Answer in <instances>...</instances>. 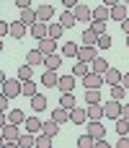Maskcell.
Masks as SVG:
<instances>
[{
	"label": "cell",
	"instance_id": "cell-1",
	"mask_svg": "<svg viewBox=\"0 0 129 148\" xmlns=\"http://www.w3.org/2000/svg\"><path fill=\"white\" fill-rule=\"evenodd\" d=\"M3 94H5L8 99L21 96V78H18V75H16V78H5V83H3Z\"/></svg>",
	"mask_w": 129,
	"mask_h": 148
},
{
	"label": "cell",
	"instance_id": "cell-2",
	"mask_svg": "<svg viewBox=\"0 0 129 148\" xmlns=\"http://www.w3.org/2000/svg\"><path fill=\"white\" fill-rule=\"evenodd\" d=\"M103 117L119 120V117H122V101H119V99H109V101L103 104Z\"/></svg>",
	"mask_w": 129,
	"mask_h": 148
},
{
	"label": "cell",
	"instance_id": "cell-3",
	"mask_svg": "<svg viewBox=\"0 0 129 148\" xmlns=\"http://www.w3.org/2000/svg\"><path fill=\"white\" fill-rule=\"evenodd\" d=\"M72 13H75L78 23H88V21H93V8H88L85 3H78V5L72 8Z\"/></svg>",
	"mask_w": 129,
	"mask_h": 148
},
{
	"label": "cell",
	"instance_id": "cell-4",
	"mask_svg": "<svg viewBox=\"0 0 129 148\" xmlns=\"http://www.w3.org/2000/svg\"><path fill=\"white\" fill-rule=\"evenodd\" d=\"M98 57V47L96 44H83L80 49H78V57L75 60H83V62H93Z\"/></svg>",
	"mask_w": 129,
	"mask_h": 148
},
{
	"label": "cell",
	"instance_id": "cell-5",
	"mask_svg": "<svg viewBox=\"0 0 129 148\" xmlns=\"http://www.w3.org/2000/svg\"><path fill=\"white\" fill-rule=\"evenodd\" d=\"M83 86H85V88H101V86H106V81H103V75H101V73L88 70V73L83 75Z\"/></svg>",
	"mask_w": 129,
	"mask_h": 148
},
{
	"label": "cell",
	"instance_id": "cell-6",
	"mask_svg": "<svg viewBox=\"0 0 129 148\" xmlns=\"http://www.w3.org/2000/svg\"><path fill=\"white\" fill-rule=\"evenodd\" d=\"M0 133H3V138H5V143H18V138H21V130H18V125H13V122H5V125L0 127Z\"/></svg>",
	"mask_w": 129,
	"mask_h": 148
},
{
	"label": "cell",
	"instance_id": "cell-7",
	"mask_svg": "<svg viewBox=\"0 0 129 148\" xmlns=\"http://www.w3.org/2000/svg\"><path fill=\"white\" fill-rule=\"evenodd\" d=\"M36 49H39L44 57H47V55H54V52H57V39H52V36H44V39L36 44Z\"/></svg>",
	"mask_w": 129,
	"mask_h": 148
},
{
	"label": "cell",
	"instance_id": "cell-8",
	"mask_svg": "<svg viewBox=\"0 0 129 148\" xmlns=\"http://www.w3.org/2000/svg\"><path fill=\"white\" fill-rule=\"evenodd\" d=\"M70 122H72V125H85V122H88L85 107H78V104H75V107L70 109Z\"/></svg>",
	"mask_w": 129,
	"mask_h": 148
},
{
	"label": "cell",
	"instance_id": "cell-9",
	"mask_svg": "<svg viewBox=\"0 0 129 148\" xmlns=\"http://www.w3.org/2000/svg\"><path fill=\"white\" fill-rule=\"evenodd\" d=\"M31 36H34L36 42H41L44 36H49V23H44V21H36V23L31 26Z\"/></svg>",
	"mask_w": 129,
	"mask_h": 148
},
{
	"label": "cell",
	"instance_id": "cell-10",
	"mask_svg": "<svg viewBox=\"0 0 129 148\" xmlns=\"http://www.w3.org/2000/svg\"><path fill=\"white\" fill-rule=\"evenodd\" d=\"M88 133L98 140V138H106V127H103V122L101 120H88Z\"/></svg>",
	"mask_w": 129,
	"mask_h": 148
},
{
	"label": "cell",
	"instance_id": "cell-11",
	"mask_svg": "<svg viewBox=\"0 0 129 148\" xmlns=\"http://www.w3.org/2000/svg\"><path fill=\"white\" fill-rule=\"evenodd\" d=\"M18 21H23L26 26H34V23L39 21V18H36V8H31V5H28V8H21V16H18Z\"/></svg>",
	"mask_w": 129,
	"mask_h": 148
},
{
	"label": "cell",
	"instance_id": "cell-12",
	"mask_svg": "<svg viewBox=\"0 0 129 148\" xmlns=\"http://www.w3.org/2000/svg\"><path fill=\"white\" fill-rule=\"evenodd\" d=\"M8 36H13V39H23V36H26V23H23V21H10Z\"/></svg>",
	"mask_w": 129,
	"mask_h": 148
},
{
	"label": "cell",
	"instance_id": "cell-13",
	"mask_svg": "<svg viewBox=\"0 0 129 148\" xmlns=\"http://www.w3.org/2000/svg\"><path fill=\"white\" fill-rule=\"evenodd\" d=\"M52 16H54V8H52L49 3H44V5H39V8H36V18H39V21L49 23V21H52Z\"/></svg>",
	"mask_w": 129,
	"mask_h": 148
},
{
	"label": "cell",
	"instance_id": "cell-14",
	"mask_svg": "<svg viewBox=\"0 0 129 148\" xmlns=\"http://www.w3.org/2000/svg\"><path fill=\"white\" fill-rule=\"evenodd\" d=\"M57 88L65 94V91H75V75L70 73V75H59V81H57Z\"/></svg>",
	"mask_w": 129,
	"mask_h": 148
},
{
	"label": "cell",
	"instance_id": "cell-15",
	"mask_svg": "<svg viewBox=\"0 0 129 148\" xmlns=\"http://www.w3.org/2000/svg\"><path fill=\"white\" fill-rule=\"evenodd\" d=\"M85 112H88V120H103V104L101 101L85 104Z\"/></svg>",
	"mask_w": 129,
	"mask_h": 148
},
{
	"label": "cell",
	"instance_id": "cell-16",
	"mask_svg": "<svg viewBox=\"0 0 129 148\" xmlns=\"http://www.w3.org/2000/svg\"><path fill=\"white\" fill-rule=\"evenodd\" d=\"M23 127H26V133L39 135V133H41V120H39V117H26V120H23Z\"/></svg>",
	"mask_w": 129,
	"mask_h": 148
},
{
	"label": "cell",
	"instance_id": "cell-17",
	"mask_svg": "<svg viewBox=\"0 0 129 148\" xmlns=\"http://www.w3.org/2000/svg\"><path fill=\"white\" fill-rule=\"evenodd\" d=\"M59 65H62V55L54 52V55H47L44 57V68L47 70H59Z\"/></svg>",
	"mask_w": 129,
	"mask_h": 148
},
{
	"label": "cell",
	"instance_id": "cell-18",
	"mask_svg": "<svg viewBox=\"0 0 129 148\" xmlns=\"http://www.w3.org/2000/svg\"><path fill=\"white\" fill-rule=\"evenodd\" d=\"M103 81H106V86H116V83H122V73L116 68H109L103 73Z\"/></svg>",
	"mask_w": 129,
	"mask_h": 148
},
{
	"label": "cell",
	"instance_id": "cell-19",
	"mask_svg": "<svg viewBox=\"0 0 129 148\" xmlns=\"http://www.w3.org/2000/svg\"><path fill=\"white\" fill-rule=\"evenodd\" d=\"M52 120L59 122V125H65V122L70 120V109H65V107H54V109H52Z\"/></svg>",
	"mask_w": 129,
	"mask_h": 148
},
{
	"label": "cell",
	"instance_id": "cell-20",
	"mask_svg": "<svg viewBox=\"0 0 129 148\" xmlns=\"http://www.w3.org/2000/svg\"><path fill=\"white\" fill-rule=\"evenodd\" d=\"M93 18H96V21H109V18H111V8L101 3L98 8H93Z\"/></svg>",
	"mask_w": 129,
	"mask_h": 148
},
{
	"label": "cell",
	"instance_id": "cell-21",
	"mask_svg": "<svg viewBox=\"0 0 129 148\" xmlns=\"http://www.w3.org/2000/svg\"><path fill=\"white\" fill-rule=\"evenodd\" d=\"M26 62L34 68V65H44V55L39 52V49H28L26 52Z\"/></svg>",
	"mask_w": 129,
	"mask_h": 148
},
{
	"label": "cell",
	"instance_id": "cell-22",
	"mask_svg": "<svg viewBox=\"0 0 129 148\" xmlns=\"http://www.w3.org/2000/svg\"><path fill=\"white\" fill-rule=\"evenodd\" d=\"M57 81H59V75H57V70H47L44 68V75H41V86H57Z\"/></svg>",
	"mask_w": 129,
	"mask_h": 148
},
{
	"label": "cell",
	"instance_id": "cell-23",
	"mask_svg": "<svg viewBox=\"0 0 129 148\" xmlns=\"http://www.w3.org/2000/svg\"><path fill=\"white\" fill-rule=\"evenodd\" d=\"M127 16H129V13H127V5H124V3H119V5L111 8V21H119V23H122Z\"/></svg>",
	"mask_w": 129,
	"mask_h": 148
},
{
	"label": "cell",
	"instance_id": "cell-24",
	"mask_svg": "<svg viewBox=\"0 0 129 148\" xmlns=\"http://www.w3.org/2000/svg\"><path fill=\"white\" fill-rule=\"evenodd\" d=\"M59 23H62L65 29H72V26L78 23V18H75V13H72V10H67V8H65V13L59 16Z\"/></svg>",
	"mask_w": 129,
	"mask_h": 148
},
{
	"label": "cell",
	"instance_id": "cell-25",
	"mask_svg": "<svg viewBox=\"0 0 129 148\" xmlns=\"http://www.w3.org/2000/svg\"><path fill=\"white\" fill-rule=\"evenodd\" d=\"M34 94H39V91H36V83H34L31 78H28V81H21V96H28V99H31Z\"/></svg>",
	"mask_w": 129,
	"mask_h": 148
},
{
	"label": "cell",
	"instance_id": "cell-26",
	"mask_svg": "<svg viewBox=\"0 0 129 148\" xmlns=\"http://www.w3.org/2000/svg\"><path fill=\"white\" fill-rule=\"evenodd\" d=\"M31 109H34V112H44V109H47V96L34 94V96H31Z\"/></svg>",
	"mask_w": 129,
	"mask_h": 148
},
{
	"label": "cell",
	"instance_id": "cell-27",
	"mask_svg": "<svg viewBox=\"0 0 129 148\" xmlns=\"http://www.w3.org/2000/svg\"><path fill=\"white\" fill-rule=\"evenodd\" d=\"M41 133H47V135H52V138H54V135L59 133V122H54V120L49 117L47 122H41Z\"/></svg>",
	"mask_w": 129,
	"mask_h": 148
},
{
	"label": "cell",
	"instance_id": "cell-28",
	"mask_svg": "<svg viewBox=\"0 0 129 148\" xmlns=\"http://www.w3.org/2000/svg\"><path fill=\"white\" fill-rule=\"evenodd\" d=\"M18 146H21V148H34V146H36V135H34V133H21Z\"/></svg>",
	"mask_w": 129,
	"mask_h": 148
},
{
	"label": "cell",
	"instance_id": "cell-29",
	"mask_svg": "<svg viewBox=\"0 0 129 148\" xmlns=\"http://www.w3.org/2000/svg\"><path fill=\"white\" fill-rule=\"evenodd\" d=\"M91 70H93V73H101V75H103V73L109 70V60H103V57H96V60L91 62Z\"/></svg>",
	"mask_w": 129,
	"mask_h": 148
},
{
	"label": "cell",
	"instance_id": "cell-30",
	"mask_svg": "<svg viewBox=\"0 0 129 148\" xmlns=\"http://www.w3.org/2000/svg\"><path fill=\"white\" fill-rule=\"evenodd\" d=\"M88 70H91V62H83V60H78V62L72 65V75H75V78H83Z\"/></svg>",
	"mask_w": 129,
	"mask_h": 148
},
{
	"label": "cell",
	"instance_id": "cell-31",
	"mask_svg": "<svg viewBox=\"0 0 129 148\" xmlns=\"http://www.w3.org/2000/svg\"><path fill=\"white\" fill-rule=\"evenodd\" d=\"M59 107L72 109V107H75V94H72V91H65V94L59 96Z\"/></svg>",
	"mask_w": 129,
	"mask_h": 148
},
{
	"label": "cell",
	"instance_id": "cell-32",
	"mask_svg": "<svg viewBox=\"0 0 129 148\" xmlns=\"http://www.w3.org/2000/svg\"><path fill=\"white\" fill-rule=\"evenodd\" d=\"M23 120H26L23 109H10V112H8V122H13V125H23Z\"/></svg>",
	"mask_w": 129,
	"mask_h": 148
},
{
	"label": "cell",
	"instance_id": "cell-33",
	"mask_svg": "<svg viewBox=\"0 0 129 148\" xmlns=\"http://www.w3.org/2000/svg\"><path fill=\"white\" fill-rule=\"evenodd\" d=\"M78 44L75 42H67V44H62V57H78Z\"/></svg>",
	"mask_w": 129,
	"mask_h": 148
},
{
	"label": "cell",
	"instance_id": "cell-34",
	"mask_svg": "<svg viewBox=\"0 0 129 148\" xmlns=\"http://www.w3.org/2000/svg\"><path fill=\"white\" fill-rule=\"evenodd\" d=\"M101 101V88H85V104Z\"/></svg>",
	"mask_w": 129,
	"mask_h": 148
},
{
	"label": "cell",
	"instance_id": "cell-35",
	"mask_svg": "<svg viewBox=\"0 0 129 148\" xmlns=\"http://www.w3.org/2000/svg\"><path fill=\"white\" fill-rule=\"evenodd\" d=\"M93 146H96V138L91 133H85V135L78 138V148H93Z\"/></svg>",
	"mask_w": 129,
	"mask_h": 148
},
{
	"label": "cell",
	"instance_id": "cell-36",
	"mask_svg": "<svg viewBox=\"0 0 129 148\" xmlns=\"http://www.w3.org/2000/svg\"><path fill=\"white\" fill-rule=\"evenodd\" d=\"M83 44H98V34H96L91 26L83 31Z\"/></svg>",
	"mask_w": 129,
	"mask_h": 148
},
{
	"label": "cell",
	"instance_id": "cell-37",
	"mask_svg": "<svg viewBox=\"0 0 129 148\" xmlns=\"http://www.w3.org/2000/svg\"><path fill=\"white\" fill-rule=\"evenodd\" d=\"M111 44H114V39H111V34H109V31H106V34H98V44H96L98 49H109Z\"/></svg>",
	"mask_w": 129,
	"mask_h": 148
},
{
	"label": "cell",
	"instance_id": "cell-38",
	"mask_svg": "<svg viewBox=\"0 0 129 148\" xmlns=\"http://www.w3.org/2000/svg\"><path fill=\"white\" fill-rule=\"evenodd\" d=\"M36 148H52V135L39 133V135H36Z\"/></svg>",
	"mask_w": 129,
	"mask_h": 148
},
{
	"label": "cell",
	"instance_id": "cell-39",
	"mask_svg": "<svg viewBox=\"0 0 129 148\" xmlns=\"http://www.w3.org/2000/svg\"><path fill=\"white\" fill-rule=\"evenodd\" d=\"M106 23H109V21H96V18H93V21H91L88 26H91V29H93L96 34H106V31H109V26H106Z\"/></svg>",
	"mask_w": 129,
	"mask_h": 148
},
{
	"label": "cell",
	"instance_id": "cell-40",
	"mask_svg": "<svg viewBox=\"0 0 129 148\" xmlns=\"http://www.w3.org/2000/svg\"><path fill=\"white\" fill-rule=\"evenodd\" d=\"M31 75H34V68H31V65H28V62H26V65H21V68H18V78H21V81H28V78H31Z\"/></svg>",
	"mask_w": 129,
	"mask_h": 148
},
{
	"label": "cell",
	"instance_id": "cell-41",
	"mask_svg": "<svg viewBox=\"0 0 129 148\" xmlns=\"http://www.w3.org/2000/svg\"><path fill=\"white\" fill-rule=\"evenodd\" d=\"M124 96H127V88H124L122 83H116V86H111V99H119V101H122Z\"/></svg>",
	"mask_w": 129,
	"mask_h": 148
},
{
	"label": "cell",
	"instance_id": "cell-42",
	"mask_svg": "<svg viewBox=\"0 0 129 148\" xmlns=\"http://www.w3.org/2000/svg\"><path fill=\"white\" fill-rule=\"evenodd\" d=\"M116 133L119 135H129V120H124V117L116 120Z\"/></svg>",
	"mask_w": 129,
	"mask_h": 148
},
{
	"label": "cell",
	"instance_id": "cell-43",
	"mask_svg": "<svg viewBox=\"0 0 129 148\" xmlns=\"http://www.w3.org/2000/svg\"><path fill=\"white\" fill-rule=\"evenodd\" d=\"M62 31H65V26H62V23H49V36H52V39H59V36H62Z\"/></svg>",
	"mask_w": 129,
	"mask_h": 148
},
{
	"label": "cell",
	"instance_id": "cell-44",
	"mask_svg": "<svg viewBox=\"0 0 129 148\" xmlns=\"http://www.w3.org/2000/svg\"><path fill=\"white\" fill-rule=\"evenodd\" d=\"M8 101H10V99H8V96L0 91V112H5V109H8Z\"/></svg>",
	"mask_w": 129,
	"mask_h": 148
},
{
	"label": "cell",
	"instance_id": "cell-45",
	"mask_svg": "<svg viewBox=\"0 0 129 148\" xmlns=\"http://www.w3.org/2000/svg\"><path fill=\"white\" fill-rule=\"evenodd\" d=\"M116 148H129V138H127V135H119V143H116Z\"/></svg>",
	"mask_w": 129,
	"mask_h": 148
},
{
	"label": "cell",
	"instance_id": "cell-46",
	"mask_svg": "<svg viewBox=\"0 0 129 148\" xmlns=\"http://www.w3.org/2000/svg\"><path fill=\"white\" fill-rule=\"evenodd\" d=\"M8 29H10V23H5V21H0V39L8 34Z\"/></svg>",
	"mask_w": 129,
	"mask_h": 148
},
{
	"label": "cell",
	"instance_id": "cell-47",
	"mask_svg": "<svg viewBox=\"0 0 129 148\" xmlns=\"http://www.w3.org/2000/svg\"><path fill=\"white\" fill-rule=\"evenodd\" d=\"M62 3H65V8H67V10H72V8H75L80 0H62Z\"/></svg>",
	"mask_w": 129,
	"mask_h": 148
},
{
	"label": "cell",
	"instance_id": "cell-48",
	"mask_svg": "<svg viewBox=\"0 0 129 148\" xmlns=\"http://www.w3.org/2000/svg\"><path fill=\"white\" fill-rule=\"evenodd\" d=\"M122 86L129 91V73H122Z\"/></svg>",
	"mask_w": 129,
	"mask_h": 148
},
{
	"label": "cell",
	"instance_id": "cell-49",
	"mask_svg": "<svg viewBox=\"0 0 129 148\" xmlns=\"http://www.w3.org/2000/svg\"><path fill=\"white\" fill-rule=\"evenodd\" d=\"M122 117L129 120V104H122Z\"/></svg>",
	"mask_w": 129,
	"mask_h": 148
},
{
	"label": "cell",
	"instance_id": "cell-50",
	"mask_svg": "<svg viewBox=\"0 0 129 148\" xmlns=\"http://www.w3.org/2000/svg\"><path fill=\"white\" fill-rule=\"evenodd\" d=\"M122 31H124V34H129V16L122 21Z\"/></svg>",
	"mask_w": 129,
	"mask_h": 148
},
{
	"label": "cell",
	"instance_id": "cell-51",
	"mask_svg": "<svg viewBox=\"0 0 129 148\" xmlns=\"http://www.w3.org/2000/svg\"><path fill=\"white\" fill-rule=\"evenodd\" d=\"M16 5H18V8H28V5H31V0H16Z\"/></svg>",
	"mask_w": 129,
	"mask_h": 148
},
{
	"label": "cell",
	"instance_id": "cell-52",
	"mask_svg": "<svg viewBox=\"0 0 129 148\" xmlns=\"http://www.w3.org/2000/svg\"><path fill=\"white\" fill-rule=\"evenodd\" d=\"M122 0H103V5H109V8H114V5H119Z\"/></svg>",
	"mask_w": 129,
	"mask_h": 148
},
{
	"label": "cell",
	"instance_id": "cell-53",
	"mask_svg": "<svg viewBox=\"0 0 129 148\" xmlns=\"http://www.w3.org/2000/svg\"><path fill=\"white\" fill-rule=\"evenodd\" d=\"M5 125V112H0V127Z\"/></svg>",
	"mask_w": 129,
	"mask_h": 148
},
{
	"label": "cell",
	"instance_id": "cell-54",
	"mask_svg": "<svg viewBox=\"0 0 129 148\" xmlns=\"http://www.w3.org/2000/svg\"><path fill=\"white\" fill-rule=\"evenodd\" d=\"M3 83H5V73L0 70V86H3Z\"/></svg>",
	"mask_w": 129,
	"mask_h": 148
},
{
	"label": "cell",
	"instance_id": "cell-55",
	"mask_svg": "<svg viewBox=\"0 0 129 148\" xmlns=\"http://www.w3.org/2000/svg\"><path fill=\"white\" fill-rule=\"evenodd\" d=\"M0 148H5V138H3V133H0Z\"/></svg>",
	"mask_w": 129,
	"mask_h": 148
},
{
	"label": "cell",
	"instance_id": "cell-56",
	"mask_svg": "<svg viewBox=\"0 0 129 148\" xmlns=\"http://www.w3.org/2000/svg\"><path fill=\"white\" fill-rule=\"evenodd\" d=\"M0 52H3V39H0Z\"/></svg>",
	"mask_w": 129,
	"mask_h": 148
},
{
	"label": "cell",
	"instance_id": "cell-57",
	"mask_svg": "<svg viewBox=\"0 0 129 148\" xmlns=\"http://www.w3.org/2000/svg\"><path fill=\"white\" fill-rule=\"evenodd\" d=\"M122 3H124V5H129V0H122Z\"/></svg>",
	"mask_w": 129,
	"mask_h": 148
},
{
	"label": "cell",
	"instance_id": "cell-58",
	"mask_svg": "<svg viewBox=\"0 0 129 148\" xmlns=\"http://www.w3.org/2000/svg\"><path fill=\"white\" fill-rule=\"evenodd\" d=\"M127 47H129V34H127Z\"/></svg>",
	"mask_w": 129,
	"mask_h": 148
}]
</instances>
